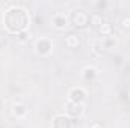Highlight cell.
Returning a JSON list of instances; mask_svg holds the SVG:
<instances>
[{
  "mask_svg": "<svg viewBox=\"0 0 130 128\" xmlns=\"http://www.w3.org/2000/svg\"><path fill=\"white\" fill-rule=\"evenodd\" d=\"M68 23H70L74 29L83 30V29H86V27L91 24V15H89L88 12H85L83 9H74V11L70 14Z\"/></svg>",
  "mask_w": 130,
  "mask_h": 128,
  "instance_id": "7a4b0ae2",
  "label": "cell"
},
{
  "mask_svg": "<svg viewBox=\"0 0 130 128\" xmlns=\"http://www.w3.org/2000/svg\"><path fill=\"white\" fill-rule=\"evenodd\" d=\"M120 24H121V27L123 29H126V30H130V15H124L123 18H121V21H120Z\"/></svg>",
  "mask_w": 130,
  "mask_h": 128,
  "instance_id": "7c38bea8",
  "label": "cell"
},
{
  "mask_svg": "<svg viewBox=\"0 0 130 128\" xmlns=\"http://www.w3.org/2000/svg\"><path fill=\"white\" fill-rule=\"evenodd\" d=\"M83 78L86 80V81H92L95 77H97V69L95 68H92V66H88V68H85L83 69Z\"/></svg>",
  "mask_w": 130,
  "mask_h": 128,
  "instance_id": "9c48e42d",
  "label": "cell"
},
{
  "mask_svg": "<svg viewBox=\"0 0 130 128\" xmlns=\"http://www.w3.org/2000/svg\"><path fill=\"white\" fill-rule=\"evenodd\" d=\"M3 24L11 33L18 35L21 32H26V29L29 26V14L26 12V9H23L20 6H11L5 12Z\"/></svg>",
  "mask_w": 130,
  "mask_h": 128,
  "instance_id": "6da1fadb",
  "label": "cell"
},
{
  "mask_svg": "<svg viewBox=\"0 0 130 128\" xmlns=\"http://www.w3.org/2000/svg\"><path fill=\"white\" fill-rule=\"evenodd\" d=\"M67 24H68V18H67L65 15H56V17L53 18V26H55L56 29H64Z\"/></svg>",
  "mask_w": 130,
  "mask_h": 128,
  "instance_id": "30bf717a",
  "label": "cell"
},
{
  "mask_svg": "<svg viewBox=\"0 0 130 128\" xmlns=\"http://www.w3.org/2000/svg\"><path fill=\"white\" fill-rule=\"evenodd\" d=\"M73 121L67 115H56L53 118V128H71Z\"/></svg>",
  "mask_w": 130,
  "mask_h": 128,
  "instance_id": "277c9868",
  "label": "cell"
},
{
  "mask_svg": "<svg viewBox=\"0 0 130 128\" xmlns=\"http://www.w3.org/2000/svg\"><path fill=\"white\" fill-rule=\"evenodd\" d=\"M85 96H86V92H85L82 88H74V89H71L70 94H68V98H70L71 102H79V104L83 102Z\"/></svg>",
  "mask_w": 130,
  "mask_h": 128,
  "instance_id": "52a82bcc",
  "label": "cell"
},
{
  "mask_svg": "<svg viewBox=\"0 0 130 128\" xmlns=\"http://www.w3.org/2000/svg\"><path fill=\"white\" fill-rule=\"evenodd\" d=\"M27 36H29V35H27V32L18 33V39H20V41H26V39H27Z\"/></svg>",
  "mask_w": 130,
  "mask_h": 128,
  "instance_id": "4fadbf2b",
  "label": "cell"
},
{
  "mask_svg": "<svg viewBox=\"0 0 130 128\" xmlns=\"http://www.w3.org/2000/svg\"><path fill=\"white\" fill-rule=\"evenodd\" d=\"M15 128H20V127H15Z\"/></svg>",
  "mask_w": 130,
  "mask_h": 128,
  "instance_id": "9a60e30c",
  "label": "cell"
},
{
  "mask_svg": "<svg viewBox=\"0 0 130 128\" xmlns=\"http://www.w3.org/2000/svg\"><path fill=\"white\" fill-rule=\"evenodd\" d=\"M12 113H14L17 118H20V116H24V115L27 113V109H26L24 104H15V105L12 107Z\"/></svg>",
  "mask_w": 130,
  "mask_h": 128,
  "instance_id": "8fae6325",
  "label": "cell"
},
{
  "mask_svg": "<svg viewBox=\"0 0 130 128\" xmlns=\"http://www.w3.org/2000/svg\"><path fill=\"white\" fill-rule=\"evenodd\" d=\"M64 42H65V47L70 48V50H76V48H79L80 44H82V42H80V36L76 35V33H68V35H65Z\"/></svg>",
  "mask_w": 130,
  "mask_h": 128,
  "instance_id": "5b68a950",
  "label": "cell"
},
{
  "mask_svg": "<svg viewBox=\"0 0 130 128\" xmlns=\"http://www.w3.org/2000/svg\"><path fill=\"white\" fill-rule=\"evenodd\" d=\"M97 32L100 36L103 38H110L112 33H113V26L109 23V21H104V23H100L97 27Z\"/></svg>",
  "mask_w": 130,
  "mask_h": 128,
  "instance_id": "ba28073f",
  "label": "cell"
},
{
  "mask_svg": "<svg viewBox=\"0 0 130 128\" xmlns=\"http://www.w3.org/2000/svg\"><path fill=\"white\" fill-rule=\"evenodd\" d=\"M83 113V105L79 104V102H68L67 104V116H71V118H77Z\"/></svg>",
  "mask_w": 130,
  "mask_h": 128,
  "instance_id": "8992f818",
  "label": "cell"
},
{
  "mask_svg": "<svg viewBox=\"0 0 130 128\" xmlns=\"http://www.w3.org/2000/svg\"><path fill=\"white\" fill-rule=\"evenodd\" d=\"M89 128H103V125H101V122H92Z\"/></svg>",
  "mask_w": 130,
  "mask_h": 128,
  "instance_id": "5bb4252c",
  "label": "cell"
},
{
  "mask_svg": "<svg viewBox=\"0 0 130 128\" xmlns=\"http://www.w3.org/2000/svg\"><path fill=\"white\" fill-rule=\"evenodd\" d=\"M35 48H36V53H38V54L44 56V54H48V53L52 51V48H53V44H52V41H50V39H45V38H42V39L36 41V45H35Z\"/></svg>",
  "mask_w": 130,
  "mask_h": 128,
  "instance_id": "3957f363",
  "label": "cell"
}]
</instances>
